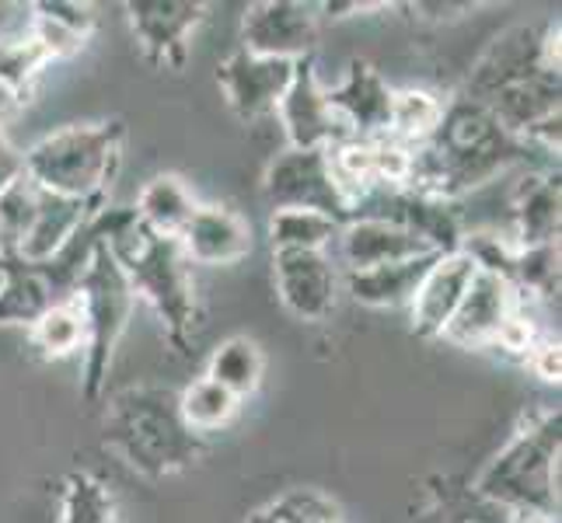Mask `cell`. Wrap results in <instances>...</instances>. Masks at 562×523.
Instances as JSON below:
<instances>
[{
  "label": "cell",
  "mask_w": 562,
  "mask_h": 523,
  "mask_svg": "<svg viewBox=\"0 0 562 523\" xmlns=\"http://www.w3.org/2000/svg\"><path fill=\"white\" fill-rule=\"evenodd\" d=\"M105 443L130 468L150 478L189 468L200 457L203 440L179 416V398L158 387L123 391L105 419Z\"/></svg>",
  "instance_id": "7a4b0ae2"
},
{
  "label": "cell",
  "mask_w": 562,
  "mask_h": 523,
  "mask_svg": "<svg viewBox=\"0 0 562 523\" xmlns=\"http://www.w3.org/2000/svg\"><path fill=\"white\" fill-rule=\"evenodd\" d=\"M339 255L346 262V273H363V269L392 265L419 255H440L419 235L405 230L381 217H353L339 227Z\"/></svg>",
  "instance_id": "9a60e30c"
},
{
  "label": "cell",
  "mask_w": 562,
  "mask_h": 523,
  "mask_svg": "<svg viewBox=\"0 0 562 523\" xmlns=\"http://www.w3.org/2000/svg\"><path fill=\"white\" fill-rule=\"evenodd\" d=\"M559 174H528L525 182L517 185L510 213H514V245L517 248H538V245H552L559 241Z\"/></svg>",
  "instance_id": "ac0fdd59"
},
{
  "label": "cell",
  "mask_w": 562,
  "mask_h": 523,
  "mask_svg": "<svg viewBox=\"0 0 562 523\" xmlns=\"http://www.w3.org/2000/svg\"><path fill=\"white\" fill-rule=\"evenodd\" d=\"M196 206H200L196 196H192V189L179 179V174H154V179L140 189L133 217H137V224H144L150 235L179 241V235L192 220Z\"/></svg>",
  "instance_id": "ffe728a7"
},
{
  "label": "cell",
  "mask_w": 562,
  "mask_h": 523,
  "mask_svg": "<svg viewBox=\"0 0 562 523\" xmlns=\"http://www.w3.org/2000/svg\"><path fill=\"white\" fill-rule=\"evenodd\" d=\"M102 213V200H67L56 192L38 189L32 227L18 251V262L25 265H49L70 248V241Z\"/></svg>",
  "instance_id": "5bb4252c"
},
{
  "label": "cell",
  "mask_w": 562,
  "mask_h": 523,
  "mask_svg": "<svg viewBox=\"0 0 562 523\" xmlns=\"http://www.w3.org/2000/svg\"><path fill=\"white\" fill-rule=\"evenodd\" d=\"M70 297L77 304V311L85 318V345H88V366H85V398L94 401L102 395L115 342L123 339L126 325L137 307V294H133L130 280L123 276L120 262L112 259V251L102 238V213L94 217V235L88 259L81 265V273L74 280Z\"/></svg>",
  "instance_id": "5b68a950"
},
{
  "label": "cell",
  "mask_w": 562,
  "mask_h": 523,
  "mask_svg": "<svg viewBox=\"0 0 562 523\" xmlns=\"http://www.w3.org/2000/svg\"><path fill=\"white\" fill-rule=\"evenodd\" d=\"M238 405L241 401L231 391H224L221 384H213L210 377H200L179 395V416L192 433H210L235 419Z\"/></svg>",
  "instance_id": "d4e9b609"
},
{
  "label": "cell",
  "mask_w": 562,
  "mask_h": 523,
  "mask_svg": "<svg viewBox=\"0 0 562 523\" xmlns=\"http://www.w3.org/2000/svg\"><path fill=\"white\" fill-rule=\"evenodd\" d=\"M38 14L53 18V22H60L67 29H74L77 35H91L94 29V8L91 4H77V0H38V4H32Z\"/></svg>",
  "instance_id": "4dcf8cb0"
},
{
  "label": "cell",
  "mask_w": 562,
  "mask_h": 523,
  "mask_svg": "<svg viewBox=\"0 0 562 523\" xmlns=\"http://www.w3.org/2000/svg\"><path fill=\"white\" fill-rule=\"evenodd\" d=\"M102 238L130 280L133 294L144 297L154 307V315L161 318L171 345L189 349V336L196 328V297H192L189 262L179 241L150 235L144 224H137L133 209H102Z\"/></svg>",
  "instance_id": "6da1fadb"
},
{
  "label": "cell",
  "mask_w": 562,
  "mask_h": 523,
  "mask_svg": "<svg viewBox=\"0 0 562 523\" xmlns=\"http://www.w3.org/2000/svg\"><path fill=\"white\" fill-rule=\"evenodd\" d=\"M517 307H520V294L507 280L475 269V276H472L469 289H464L458 311H454L451 325L443 328L440 339L464 345V349L493 345L499 328L507 325V318L517 311Z\"/></svg>",
  "instance_id": "4fadbf2b"
},
{
  "label": "cell",
  "mask_w": 562,
  "mask_h": 523,
  "mask_svg": "<svg viewBox=\"0 0 562 523\" xmlns=\"http://www.w3.org/2000/svg\"><path fill=\"white\" fill-rule=\"evenodd\" d=\"M339 220L315 209H273L269 245L273 251H325L339 238Z\"/></svg>",
  "instance_id": "603a6c76"
},
{
  "label": "cell",
  "mask_w": 562,
  "mask_h": 523,
  "mask_svg": "<svg viewBox=\"0 0 562 523\" xmlns=\"http://www.w3.org/2000/svg\"><path fill=\"white\" fill-rule=\"evenodd\" d=\"M472 276H475V262L464 255V251H448V255H440L430 265V273L423 276L416 297L409 304L413 307V336L440 339L443 328L451 325Z\"/></svg>",
  "instance_id": "2e32d148"
},
{
  "label": "cell",
  "mask_w": 562,
  "mask_h": 523,
  "mask_svg": "<svg viewBox=\"0 0 562 523\" xmlns=\"http://www.w3.org/2000/svg\"><path fill=\"white\" fill-rule=\"evenodd\" d=\"M206 377L213 384H221L224 391H231L238 401L256 395V387L262 380V353L259 345L245 339V336H235L221 342L217 349L210 353V366H206Z\"/></svg>",
  "instance_id": "7402d4cb"
},
{
  "label": "cell",
  "mask_w": 562,
  "mask_h": 523,
  "mask_svg": "<svg viewBox=\"0 0 562 523\" xmlns=\"http://www.w3.org/2000/svg\"><path fill=\"white\" fill-rule=\"evenodd\" d=\"M443 109L448 102L437 99L434 91L426 88H405V91H392V120H387V137L398 144L419 147L437 133Z\"/></svg>",
  "instance_id": "44dd1931"
},
{
  "label": "cell",
  "mask_w": 562,
  "mask_h": 523,
  "mask_svg": "<svg viewBox=\"0 0 562 523\" xmlns=\"http://www.w3.org/2000/svg\"><path fill=\"white\" fill-rule=\"evenodd\" d=\"M559 409L528 419L475 478L472 492L507 513L552 520L559 510Z\"/></svg>",
  "instance_id": "3957f363"
},
{
  "label": "cell",
  "mask_w": 562,
  "mask_h": 523,
  "mask_svg": "<svg viewBox=\"0 0 562 523\" xmlns=\"http://www.w3.org/2000/svg\"><path fill=\"white\" fill-rule=\"evenodd\" d=\"M18 179H25V158H22V150H14V144L4 137V129H0V192L14 185Z\"/></svg>",
  "instance_id": "d590c367"
},
{
  "label": "cell",
  "mask_w": 562,
  "mask_h": 523,
  "mask_svg": "<svg viewBox=\"0 0 562 523\" xmlns=\"http://www.w3.org/2000/svg\"><path fill=\"white\" fill-rule=\"evenodd\" d=\"M294 502H297L301 523H342L336 502L315 489H294Z\"/></svg>",
  "instance_id": "d6a6232c"
},
{
  "label": "cell",
  "mask_w": 562,
  "mask_h": 523,
  "mask_svg": "<svg viewBox=\"0 0 562 523\" xmlns=\"http://www.w3.org/2000/svg\"><path fill=\"white\" fill-rule=\"evenodd\" d=\"M525 523H552L549 516H525Z\"/></svg>",
  "instance_id": "f35d334b"
},
{
  "label": "cell",
  "mask_w": 562,
  "mask_h": 523,
  "mask_svg": "<svg viewBox=\"0 0 562 523\" xmlns=\"http://www.w3.org/2000/svg\"><path fill=\"white\" fill-rule=\"evenodd\" d=\"M203 0H130L126 18L144 60L158 70H182L189 38L206 18Z\"/></svg>",
  "instance_id": "ba28073f"
},
{
  "label": "cell",
  "mask_w": 562,
  "mask_h": 523,
  "mask_svg": "<svg viewBox=\"0 0 562 523\" xmlns=\"http://www.w3.org/2000/svg\"><path fill=\"white\" fill-rule=\"evenodd\" d=\"M35 200L38 189L29 179H18L0 192V259L4 262H18V251L35 217Z\"/></svg>",
  "instance_id": "83f0119b"
},
{
  "label": "cell",
  "mask_w": 562,
  "mask_h": 523,
  "mask_svg": "<svg viewBox=\"0 0 562 523\" xmlns=\"http://www.w3.org/2000/svg\"><path fill=\"white\" fill-rule=\"evenodd\" d=\"M25 105H29V102L18 99V94H14L8 84H0V129H4L8 123H14L18 115L25 112Z\"/></svg>",
  "instance_id": "8d00e7d4"
},
{
  "label": "cell",
  "mask_w": 562,
  "mask_h": 523,
  "mask_svg": "<svg viewBox=\"0 0 562 523\" xmlns=\"http://www.w3.org/2000/svg\"><path fill=\"white\" fill-rule=\"evenodd\" d=\"M325 102L339 120L346 137H353V140L387 137V120H392V88L384 84V77L367 60H353L350 67H346L342 81L325 88Z\"/></svg>",
  "instance_id": "7c38bea8"
},
{
  "label": "cell",
  "mask_w": 562,
  "mask_h": 523,
  "mask_svg": "<svg viewBox=\"0 0 562 523\" xmlns=\"http://www.w3.org/2000/svg\"><path fill=\"white\" fill-rule=\"evenodd\" d=\"M318 14L315 4L301 0H259L241 18V49L266 60L301 64L315 53Z\"/></svg>",
  "instance_id": "52a82bcc"
},
{
  "label": "cell",
  "mask_w": 562,
  "mask_h": 523,
  "mask_svg": "<svg viewBox=\"0 0 562 523\" xmlns=\"http://www.w3.org/2000/svg\"><path fill=\"white\" fill-rule=\"evenodd\" d=\"M535 342H538L535 325H531V318L517 307V311L507 318V325L499 328V336H496V342H493V345L507 349V353H525V356H528Z\"/></svg>",
  "instance_id": "1f68e13d"
},
{
  "label": "cell",
  "mask_w": 562,
  "mask_h": 523,
  "mask_svg": "<svg viewBox=\"0 0 562 523\" xmlns=\"http://www.w3.org/2000/svg\"><path fill=\"white\" fill-rule=\"evenodd\" d=\"M277 115L283 123L290 150H325L346 140L339 120L325 102V88L315 73L312 56L294 64V77H290V88L277 105Z\"/></svg>",
  "instance_id": "8fae6325"
},
{
  "label": "cell",
  "mask_w": 562,
  "mask_h": 523,
  "mask_svg": "<svg viewBox=\"0 0 562 523\" xmlns=\"http://www.w3.org/2000/svg\"><path fill=\"white\" fill-rule=\"evenodd\" d=\"M528 360H531V371H535L541 380L559 384V374H562V349H559V342H552V339L535 342V345H531V353H528Z\"/></svg>",
  "instance_id": "836d02e7"
},
{
  "label": "cell",
  "mask_w": 562,
  "mask_h": 523,
  "mask_svg": "<svg viewBox=\"0 0 562 523\" xmlns=\"http://www.w3.org/2000/svg\"><path fill=\"white\" fill-rule=\"evenodd\" d=\"M294 64L286 60H266L245 49H235L217 67V84L227 99V109L238 115L245 126H256L266 115H277L283 91L290 88Z\"/></svg>",
  "instance_id": "9c48e42d"
},
{
  "label": "cell",
  "mask_w": 562,
  "mask_h": 523,
  "mask_svg": "<svg viewBox=\"0 0 562 523\" xmlns=\"http://www.w3.org/2000/svg\"><path fill=\"white\" fill-rule=\"evenodd\" d=\"M262 192L273 209H315L346 224L353 217V206L339 189L333 164L325 150H283L266 168Z\"/></svg>",
  "instance_id": "8992f818"
},
{
  "label": "cell",
  "mask_w": 562,
  "mask_h": 523,
  "mask_svg": "<svg viewBox=\"0 0 562 523\" xmlns=\"http://www.w3.org/2000/svg\"><path fill=\"white\" fill-rule=\"evenodd\" d=\"M437 259L440 255H419V259H405V262H392V265L363 269V273H346V289H350L353 300H360L367 307L413 304L423 276L430 273V265Z\"/></svg>",
  "instance_id": "d6986e66"
},
{
  "label": "cell",
  "mask_w": 562,
  "mask_h": 523,
  "mask_svg": "<svg viewBox=\"0 0 562 523\" xmlns=\"http://www.w3.org/2000/svg\"><path fill=\"white\" fill-rule=\"evenodd\" d=\"M126 129L120 120L74 123L29 147L25 179L67 200H105V189L120 171Z\"/></svg>",
  "instance_id": "277c9868"
},
{
  "label": "cell",
  "mask_w": 562,
  "mask_h": 523,
  "mask_svg": "<svg viewBox=\"0 0 562 523\" xmlns=\"http://www.w3.org/2000/svg\"><path fill=\"white\" fill-rule=\"evenodd\" d=\"M179 248L189 265H235L251 251V227L231 206H196Z\"/></svg>",
  "instance_id": "e0dca14e"
},
{
  "label": "cell",
  "mask_w": 562,
  "mask_h": 523,
  "mask_svg": "<svg viewBox=\"0 0 562 523\" xmlns=\"http://www.w3.org/2000/svg\"><path fill=\"white\" fill-rule=\"evenodd\" d=\"M8 11H14V4H0V29H4L8 22H11V14Z\"/></svg>",
  "instance_id": "74e56055"
},
{
  "label": "cell",
  "mask_w": 562,
  "mask_h": 523,
  "mask_svg": "<svg viewBox=\"0 0 562 523\" xmlns=\"http://www.w3.org/2000/svg\"><path fill=\"white\" fill-rule=\"evenodd\" d=\"M440 523H514V520H510L507 510L496 507V502L469 492L461 499L443 496V520Z\"/></svg>",
  "instance_id": "f546056e"
},
{
  "label": "cell",
  "mask_w": 562,
  "mask_h": 523,
  "mask_svg": "<svg viewBox=\"0 0 562 523\" xmlns=\"http://www.w3.org/2000/svg\"><path fill=\"white\" fill-rule=\"evenodd\" d=\"M56 523H120V510H115V499L105 489V481L88 471H70L60 486Z\"/></svg>",
  "instance_id": "cb8c5ba5"
},
{
  "label": "cell",
  "mask_w": 562,
  "mask_h": 523,
  "mask_svg": "<svg viewBox=\"0 0 562 523\" xmlns=\"http://www.w3.org/2000/svg\"><path fill=\"white\" fill-rule=\"evenodd\" d=\"M85 339H88L85 318H81V311H77L74 297L56 300L32 325V342L43 349L46 356H70L85 345Z\"/></svg>",
  "instance_id": "484cf974"
},
{
  "label": "cell",
  "mask_w": 562,
  "mask_h": 523,
  "mask_svg": "<svg viewBox=\"0 0 562 523\" xmlns=\"http://www.w3.org/2000/svg\"><path fill=\"white\" fill-rule=\"evenodd\" d=\"M510 286L517 294L531 289L538 297H552L559 289V241L538 248H517Z\"/></svg>",
  "instance_id": "f1b7e54d"
},
{
  "label": "cell",
  "mask_w": 562,
  "mask_h": 523,
  "mask_svg": "<svg viewBox=\"0 0 562 523\" xmlns=\"http://www.w3.org/2000/svg\"><path fill=\"white\" fill-rule=\"evenodd\" d=\"M245 523H301L294 492H286V496H280L277 502H269V507H262V510H256V513H248Z\"/></svg>",
  "instance_id": "e575fe53"
},
{
  "label": "cell",
  "mask_w": 562,
  "mask_h": 523,
  "mask_svg": "<svg viewBox=\"0 0 562 523\" xmlns=\"http://www.w3.org/2000/svg\"><path fill=\"white\" fill-rule=\"evenodd\" d=\"M280 304L301 321H325L336 311L339 269L325 251H273Z\"/></svg>",
  "instance_id": "30bf717a"
},
{
  "label": "cell",
  "mask_w": 562,
  "mask_h": 523,
  "mask_svg": "<svg viewBox=\"0 0 562 523\" xmlns=\"http://www.w3.org/2000/svg\"><path fill=\"white\" fill-rule=\"evenodd\" d=\"M49 67L46 53L38 49L29 32L25 35H0V84H8L18 99L29 102L35 81Z\"/></svg>",
  "instance_id": "4316f807"
}]
</instances>
